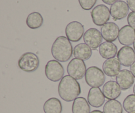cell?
Segmentation results:
<instances>
[{"label": "cell", "mask_w": 135, "mask_h": 113, "mask_svg": "<svg viewBox=\"0 0 135 113\" xmlns=\"http://www.w3.org/2000/svg\"><path fill=\"white\" fill-rule=\"evenodd\" d=\"M58 93L63 101L71 102L78 98L81 93V89L76 79L70 75H65L59 82Z\"/></svg>", "instance_id": "1"}, {"label": "cell", "mask_w": 135, "mask_h": 113, "mask_svg": "<svg viewBox=\"0 0 135 113\" xmlns=\"http://www.w3.org/2000/svg\"><path fill=\"white\" fill-rule=\"evenodd\" d=\"M53 57L60 62H66L73 54V48L69 40L65 37H57L51 46Z\"/></svg>", "instance_id": "2"}, {"label": "cell", "mask_w": 135, "mask_h": 113, "mask_svg": "<svg viewBox=\"0 0 135 113\" xmlns=\"http://www.w3.org/2000/svg\"><path fill=\"white\" fill-rule=\"evenodd\" d=\"M40 60L38 56L32 52L24 53L18 62L19 68L25 72H34L38 68Z\"/></svg>", "instance_id": "3"}, {"label": "cell", "mask_w": 135, "mask_h": 113, "mask_svg": "<svg viewBox=\"0 0 135 113\" xmlns=\"http://www.w3.org/2000/svg\"><path fill=\"white\" fill-rule=\"evenodd\" d=\"M105 80L104 71L96 66H91L86 70L85 81L92 87H99L104 84Z\"/></svg>", "instance_id": "4"}, {"label": "cell", "mask_w": 135, "mask_h": 113, "mask_svg": "<svg viewBox=\"0 0 135 113\" xmlns=\"http://www.w3.org/2000/svg\"><path fill=\"white\" fill-rule=\"evenodd\" d=\"M64 68L57 60H50L45 66V74L49 80L57 82L61 80L64 75Z\"/></svg>", "instance_id": "5"}, {"label": "cell", "mask_w": 135, "mask_h": 113, "mask_svg": "<svg viewBox=\"0 0 135 113\" xmlns=\"http://www.w3.org/2000/svg\"><path fill=\"white\" fill-rule=\"evenodd\" d=\"M110 9L105 5H97L91 11V17L94 23L97 26H103L110 19Z\"/></svg>", "instance_id": "6"}, {"label": "cell", "mask_w": 135, "mask_h": 113, "mask_svg": "<svg viewBox=\"0 0 135 113\" xmlns=\"http://www.w3.org/2000/svg\"><path fill=\"white\" fill-rule=\"evenodd\" d=\"M67 71L69 75L75 79H82L86 72V67L83 60L73 58L69 63Z\"/></svg>", "instance_id": "7"}, {"label": "cell", "mask_w": 135, "mask_h": 113, "mask_svg": "<svg viewBox=\"0 0 135 113\" xmlns=\"http://www.w3.org/2000/svg\"><path fill=\"white\" fill-rule=\"evenodd\" d=\"M84 25L78 21L69 22L65 28L66 37L71 42H79L84 36Z\"/></svg>", "instance_id": "8"}, {"label": "cell", "mask_w": 135, "mask_h": 113, "mask_svg": "<svg viewBox=\"0 0 135 113\" xmlns=\"http://www.w3.org/2000/svg\"><path fill=\"white\" fill-rule=\"evenodd\" d=\"M83 40L85 44L92 48V50H96L100 47L102 42L103 37L101 33L95 28H90L84 33Z\"/></svg>", "instance_id": "9"}, {"label": "cell", "mask_w": 135, "mask_h": 113, "mask_svg": "<svg viewBox=\"0 0 135 113\" xmlns=\"http://www.w3.org/2000/svg\"><path fill=\"white\" fill-rule=\"evenodd\" d=\"M129 12V7L125 1L119 0L111 5L110 13L114 20H121L125 18Z\"/></svg>", "instance_id": "10"}, {"label": "cell", "mask_w": 135, "mask_h": 113, "mask_svg": "<svg viewBox=\"0 0 135 113\" xmlns=\"http://www.w3.org/2000/svg\"><path fill=\"white\" fill-rule=\"evenodd\" d=\"M119 30L117 24L113 22H109L102 26L101 34L105 41L112 42L118 38Z\"/></svg>", "instance_id": "11"}, {"label": "cell", "mask_w": 135, "mask_h": 113, "mask_svg": "<svg viewBox=\"0 0 135 113\" xmlns=\"http://www.w3.org/2000/svg\"><path fill=\"white\" fill-rule=\"evenodd\" d=\"M117 59L122 66H131L135 62L134 50L130 46H123L117 53Z\"/></svg>", "instance_id": "12"}, {"label": "cell", "mask_w": 135, "mask_h": 113, "mask_svg": "<svg viewBox=\"0 0 135 113\" xmlns=\"http://www.w3.org/2000/svg\"><path fill=\"white\" fill-rule=\"evenodd\" d=\"M118 39L119 42L122 45L131 46L135 40V29L130 25H125L120 29Z\"/></svg>", "instance_id": "13"}, {"label": "cell", "mask_w": 135, "mask_h": 113, "mask_svg": "<svg viewBox=\"0 0 135 113\" xmlns=\"http://www.w3.org/2000/svg\"><path fill=\"white\" fill-rule=\"evenodd\" d=\"M116 82L119 85L121 90H127L134 83V77L131 71L128 70H123L116 76Z\"/></svg>", "instance_id": "14"}, {"label": "cell", "mask_w": 135, "mask_h": 113, "mask_svg": "<svg viewBox=\"0 0 135 113\" xmlns=\"http://www.w3.org/2000/svg\"><path fill=\"white\" fill-rule=\"evenodd\" d=\"M102 92L106 99L114 100L121 95V89L117 82L109 81L104 84Z\"/></svg>", "instance_id": "15"}, {"label": "cell", "mask_w": 135, "mask_h": 113, "mask_svg": "<svg viewBox=\"0 0 135 113\" xmlns=\"http://www.w3.org/2000/svg\"><path fill=\"white\" fill-rule=\"evenodd\" d=\"M104 74L109 77L117 76L120 72L121 65L118 59L115 58H109L104 62L102 66Z\"/></svg>", "instance_id": "16"}, {"label": "cell", "mask_w": 135, "mask_h": 113, "mask_svg": "<svg viewBox=\"0 0 135 113\" xmlns=\"http://www.w3.org/2000/svg\"><path fill=\"white\" fill-rule=\"evenodd\" d=\"M88 102L93 107H102L105 102V96L102 90L98 87L91 88L88 94Z\"/></svg>", "instance_id": "17"}, {"label": "cell", "mask_w": 135, "mask_h": 113, "mask_svg": "<svg viewBox=\"0 0 135 113\" xmlns=\"http://www.w3.org/2000/svg\"><path fill=\"white\" fill-rule=\"evenodd\" d=\"M92 54V50L85 43H80L75 46L73 49V55L75 58L83 61L88 60Z\"/></svg>", "instance_id": "18"}, {"label": "cell", "mask_w": 135, "mask_h": 113, "mask_svg": "<svg viewBox=\"0 0 135 113\" xmlns=\"http://www.w3.org/2000/svg\"><path fill=\"white\" fill-rule=\"evenodd\" d=\"M100 56L105 59L114 58L117 54V47L114 43L111 42H105L102 43L99 47Z\"/></svg>", "instance_id": "19"}, {"label": "cell", "mask_w": 135, "mask_h": 113, "mask_svg": "<svg viewBox=\"0 0 135 113\" xmlns=\"http://www.w3.org/2000/svg\"><path fill=\"white\" fill-rule=\"evenodd\" d=\"M63 107L60 101L55 97L50 98L44 105V113H61Z\"/></svg>", "instance_id": "20"}, {"label": "cell", "mask_w": 135, "mask_h": 113, "mask_svg": "<svg viewBox=\"0 0 135 113\" xmlns=\"http://www.w3.org/2000/svg\"><path fill=\"white\" fill-rule=\"evenodd\" d=\"M73 113H90L89 103L84 97H78L74 101L72 106Z\"/></svg>", "instance_id": "21"}, {"label": "cell", "mask_w": 135, "mask_h": 113, "mask_svg": "<svg viewBox=\"0 0 135 113\" xmlns=\"http://www.w3.org/2000/svg\"><path fill=\"white\" fill-rule=\"evenodd\" d=\"M44 19L38 12H33L28 15L26 20V25L31 29H37L43 25Z\"/></svg>", "instance_id": "22"}, {"label": "cell", "mask_w": 135, "mask_h": 113, "mask_svg": "<svg viewBox=\"0 0 135 113\" xmlns=\"http://www.w3.org/2000/svg\"><path fill=\"white\" fill-rule=\"evenodd\" d=\"M104 113H123V106L118 101L109 100L104 105Z\"/></svg>", "instance_id": "23"}, {"label": "cell", "mask_w": 135, "mask_h": 113, "mask_svg": "<svg viewBox=\"0 0 135 113\" xmlns=\"http://www.w3.org/2000/svg\"><path fill=\"white\" fill-rule=\"evenodd\" d=\"M123 108L128 113H135V95H129L123 101Z\"/></svg>", "instance_id": "24"}, {"label": "cell", "mask_w": 135, "mask_h": 113, "mask_svg": "<svg viewBox=\"0 0 135 113\" xmlns=\"http://www.w3.org/2000/svg\"><path fill=\"white\" fill-rule=\"evenodd\" d=\"M79 2L82 9L89 11L94 7L97 0H79Z\"/></svg>", "instance_id": "25"}, {"label": "cell", "mask_w": 135, "mask_h": 113, "mask_svg": "<svg viewBox=\"0 0 135 113\" xmlns=\"http://www.w3.org/2000/svg\"><path fill=\"white\" fill-rule=\"evenodd\" d=\"M127 22L129 25L135 29V12L132 11L129 13L127 17Z\"/></svg>", "instance_id": "26"}, {"label": "cell", "mask_w": 135, "mask_h": 113, "mask_svg": "<svg viewBox=\"0 0 135 113\" xmlns=\"http://www.w3.org/2000/svg\"><path fill=\"white\" fill-rule=\"evenodd\" d=\"M129 9L135 12V0H127Z\"/></svg>", "instance_id": "27"}, {"label": "cell", "mask_w": 135, "mask_h": 113, "mask_svg": "<svg viewBox=\"0 0 135 113\" xmlns=\"http://www.w3.org/2000/svg\"><path fill=\"white\" fill-rule=\"evenodd\" d=\"M102 1L107 5H113L116 1H117V0H102Z\"/></svg>", "instance_id": "28"}, {"label": "cell", "mask_w": 135, "mask_h": 113, "mask_svg": "<svg viewBox=\"0 0 135 113\" xmlns=\"http://www.w3.org/2000/svg\"><path fill=\"white\" fill-rule=\"evenodd\" d=\"M130 71H131V73L133 74V76H134L135 78V62L131 65V66Z\"/></svg>", "instance_id": "29"}, {"label": "cell", "mask_w": 135, "mask_h": 113, "mask_svg": "<svg viewBox=\"0 0 135 113\" xmlns=\"http://www.w3.org/2000/svg\"><path fill=\"white\" fill-rule=\"evenodd\" d=\"M90 113H104V112H102L100 111H98V110H95V111H92Z\"/></svg>", "instance_id": "30"}, {"label": "cell", "mask_w": 135, "mask_h": 113, "mask_svg": "<svg viewBox=\"0 0 135 113\" xmlns=\"http://www.w3.org/2000/svg\"><path fill=\"white\" fill-rule=\"evenodd\" d=\"M133 92H134V93L135 95V85H134V87H133Z\"/></svg>", "instance_id": "31"}, {"label": "cell", "mask_w": 135, "mask_h": 113, "mask_svg": "<svg viewBox=\"0 0 135 113\" xmlns=\"http://www.w3.org/2000/svg\"><path fill=\"white\" fill-rule=\"evenodd\" d=\"M133 47H134V51H135V40H134V43H133Z\"/></svg>", "instance_id": "32"}]
</instances>
